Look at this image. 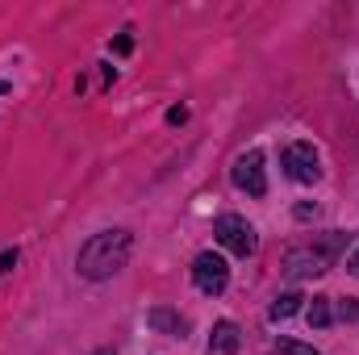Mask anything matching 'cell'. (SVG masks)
<instances>
[{
    "mask_svg": "<svg viewBox=\"0 0 359 355\" xmlns=\"http://www.w3.org/2000/svg\"><path fill=\"white\" fill-rule=\"evenodd\" d=\"M130 251H134V239H130V230H100V234H92L88 243L80 247V255H76V272L84 276V280H109V276H117L121 267L130 264Z\"/></svg>",
    "mask_w": 359,
    "mask_h": 355,
    "instance_id": "1",
    "label": "cell"
},
{
    "mask_svg": "<svg viewBox=\"0 0 359 355\" xmlns=\"http://www.w3.org/2000/svg\"><path fill=\"white\" fill-rule=\"evenodd\" d=\"M347 243H351V234L330 230V234L313 239L309 247H292V251L284 255V276H288V280H313V276H326V272L334 267V260L343 255Z\"/></svg>",
    "mask_w": 359,
    "mask_h": 355,
    "instance_id": "2",
    "label": "cell"
},
{
    "mask_svg": "<svg viewBox=\"0 0 359 355\" xmlns=\"http://www.w3.org/2000/svg\"><path fill=\"white\" fill-rule=\"evenodd\" d=\"M213 234H217V243H222L230 255H238V260H247V255L259 251V234H255V226H251L247 217H238V213H222V217L213 222Z\"/></svg>",
    "mask_w": 359,
    "mask_h": 355,
    "instance_id": "3",
    "label": "cell"
},
{
    "mask_svg": "<svg viewBox=\"0 0 359 355\" xmlns=\"http://www.w3.org/2000/svg\"><path fill=\"white\" fill-rule=\"evenodd\" d=\"M280 168H284V176L297 180V184H318L322 180V159H318L313 142H288L280 151Z\"/></svg>",
    "mask_w": 359,
    "mask_h": 355,
    "instance_id": "4",
    "label": "cell"
},
{
    "mask_svg": "<svg viewBox=\"0 0 359 355\" xmlns=\"http://www.w3.org/2000/svg\"><path fill=\"white\" fill-rule=\"evenodd\" d=\"M192 280H196V288H201L205 297H222L226 284H230V264H226L222 255H213V251H201V255L192 260Z\"/></svg>",
    "mask_w": 359,
    "mask_h": 355,
    "instance_id": "5",
    "label": "cell"
},
{
    "mask_svg": "<svg viewBox=\"0 0 359 355\" xmlns=\"http://www.w3.org/2000/svg\"><path fill=\"white\" fill-rule=\"evenodd\" d=\"M234 188L238 192H247V196H268V176H264V151H247V155H238V163H234Z\"/></svg>",
    "mask_w": 359,
    "mask_h": 355,
    "instance_id": "6",
    "label": "cell"
},
{
    "mask_svg": "<svg viewBox=\"0 0 359 355\" xmlns=\"http://www.w3.org/2000/svg\"><path fill=\"white\" fill-rule=\"evenodd\" d=\"M238 326L234 322H217L213 326V335H209V347H205V355H234L238 351Z\"/></svg>",
    "mask_w": 359,
    "mask_h": 355,
    "instance_id": "7",
    "label": "cell"
},
{
    "mask_svg": "<svg viewBox=\"0 0 359 355\" xmlns=\"http://www.w3.org/2000/svg\"><path fill=\"white\" fill-rule=\"evenodd\" d=\"M147 322H151L159 335H176V339H184V330H188V322L180 318L176 309H168V305H155V309L147 314Z\"/></svg>",
    "mask_w": 359,
    "mask_h": 355,
    "instance_id": "8",
    "label": "cell"
},
{
    "mask_svg": "<svg viewBox=\"0 0 359 355\" xmlns=\"http://www.w3.org/2000/svg\"><path fill=\"white\" fill-rule=\"evenodd\" d=\"M301 301H305V297H301V293H280V297H276V301H271L268 318H271V322H284V318H292V314H297V309H301Z\"/></svg>",
    "mask_w": 359,
    "mask_h": 355,
    "instance_id": "9",
    "label": "cell"
},
{
    "mask_svg": "<svg viewBox=\"0 0 359 355\" xmlns=\"http://www.w3.org/2000/svg\"><path fill=\"white\" fill-rule=\"evenodd\" d=\"M305 318H309V326H318V330L330 326V318H334V314H330V297H313L309 309H305Z\"/></svg>",
    "mask_w": 359,
    "mask_h": 355,
    "instance_id": "10",
    "label": "cell"
},
{
    "mask_svg": "<svg viewBox=\"0 0 359 355\" xmlns=\"http://www.w3.org/2000/svg\"><path fill=\"white\" fill-rule=\"evenodd\" d=\"M276 355H318V347L297 343V339H276Z\"/></svg>",
    "mask_w": 359,
    "mask_h": 355,
    "instance_id": "11",
    "label": "cell"
},
{
    "mask_svg": "<svg viewBox=\"0 0 359 355\" xmlns=\"http://www.w3.org/2000/svg\"><path fill=\"white\" fill-rule=\"evenodd\" d=\"M339 318H343V322H359V305L355 301H343V305H339Z\"/></svg>",
    "mask_w": 359,
    "mask_h": 355,
    "instance_id": "12",
    "label": "cell"
},
{
    "mask_svg": "<svg viewBox=\"0 0 359 355\" xmlns=\"http://www.w3.org/2000/svg\"><path fill=\"white\" fill-rule=\"evenodd\" d=\"M292 213H297V222H309V217L318 213V205H309V201H301V205H297Z\"/></svg>",
    "mask_w": 359,
    "mask_h": 355,
    "instance_id": "13",
    "label": "cell"
},
{
    "mask_svg": "<svg viewBox=\"0 0 359 355\" xmlns=\"http://www.w3.org/2000/svg\"><path fill=\"white\" fill-rule=\"evenodd\" d=\"M13 267H17V251H4V255H0V276H8Z\"/></svg>",
    "mask_w": 359,
    "mask_h": 355,
    "instance_id": "14",
    "label": "cell"
},
{
    "mask_svg": "<svg viewBox=\"0 0 359 355\" xmlns=\"http://www.w3.org/2000/svg\"><path fill=\"white\" fill-rule=\"evenodd\" d=\"M168 121H172V126H184V121H188V109H184V105L168 109Z\"/></svg>",
    "mask_w": 359,
    "mask_h": 355,
    "instance_id": "15",
    "label": "cell"
},
{
    "mask_svg": "<svg viewBox=\"0 0 359 355\" xmlns=\"http://www.w3.org/2000/svg\"><path fill=\"white\" fill-rule=\"evenodd\" d=\"M347 272H351V276H359V247H355V255L347 260Z\"/></svg>",
    "mask_w": 359,
    "mask_h": 355,
    "instance_id": "16",
    "label": "cell"
},
{
    "mask_svg": "<svg viewBox=\"0 0 359 355\" xmlns=\"http://www.w3.org/2000/svg\"><path fill=\"white\" fill-rule=\"evenodd\" d=\"M96 355H117V351H113V347H100V351H96Z\"/></svg>",
    "mask_w": 359,
    "mask_h": 355,
    "instance_id": "17",
    "label": "cell"
},
{
    "mask_svg": "<svg viewBox=\"0 0 359 355\" xmlns=\"http://www.w3.org/2000/svg\"><path fill=\"white\" fill-rule=\"evenodd\" d=\"M0 92H8V84H4V80H0Z\"/></svg>",
    "mask_w": 359,
    "mask_h": 355,
    "instance_id": "18",
    "label": "cell"
}]
</instances>
